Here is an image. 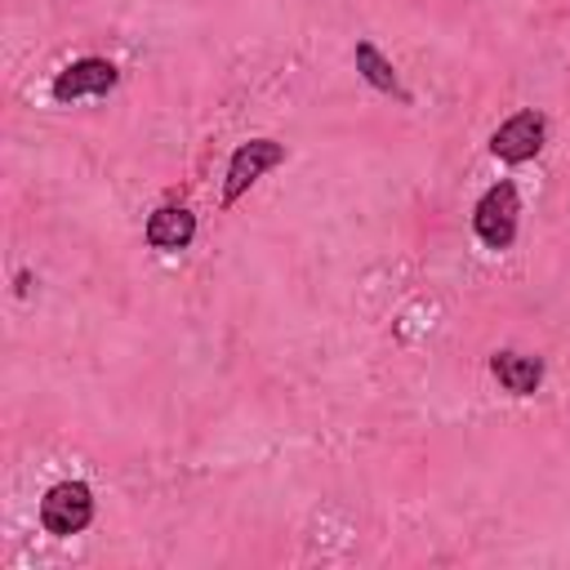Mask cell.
Segmentation results:
<instances>
[{"label":"cell","instance_id":"cell-3","mask_svg":"<svg viewBox=\"0 0 570 570\" xmlns=\"http://www.w3.org/2000/svg\"><path fill=\"white\" fill-rule=\"evenodd\" d=\"M116 85H120V67H116L111 58H94V53H85V58L67 62V67L53 76L49 98L67 107V102H80V98H107Z\"/></svg>","mask_w":570,"mask_h":570},{"label":"cell","instance_id":"cell-6","mask_svg":"<svg viewBox=\"0 0 570 570\" xmlns=\"http://www.w3.org/2000/svg\"><path fill=\"white\" fill-rule=\"evenodd\" d=\"M142 240L151 249H160V254H178V249H187L196 240V214L187 205H160V209L147 214Z\"/></svg>","mask_w":570,"mask_h":570},{"label":"cell","instance_id":"cell-1","mask_svg":"<svg viewBox=\"0 0 570 570\" xmlns=\"http://www.w3.org/2000/svg\"><path fill=\"white\" fill-rule=\"evenodd\" d=\"M517 218H521V196L512 187V178H499L481 191V200L472 205V232L485 249H512L517 240Z\"/></svg>","mask_w":570,"mask_h":570},{"label":"cell","instance_id":"cell-4","mask_svg":"<svg viewBox=\"0 0 570 570\" xmlns=\"http://www.w3.org/2000/svg\"><path fill=\"white\" fill-rule=\"evenodd\" d=\"M285 165V142L276 138H249L227 156V174H223V205H236L267 169Z\"/></svg>","mask_w":570,"mask_h":570},{"label":"cell","instance_id":"cell-8","mask_svg":"<svg viewBox=\"0 0 570 570\" xmlns=\"http://www.w3.org/2000/svg\"><path fill=\"white\" fill-rule=\"evenodd\" d=\"M352 62H356V71H361V80H365L370 89H379V94H387V98H396V102H410V89L401 85V76H396V67H392V58H387L374 40H356Z\"/></svg>","mask_w":570,"mask_h":570},{"label":"cell","instance_id":"cell-2","mask_svg":"<svg viewBox=\"0 0 570 570\" xmlns=\"http://www.w3.org/2000/svg\"><path fill=\"white\" fill-rule=\"evenodd\" d=\"M94 525V490L89 481H58L40 499V530L53 539L85 534Z\"/></svg>","mask_w":570,"mask_h":570},{"label":"cell","instance_id":"cell-7","mask_svg":"<svg viewBox=\"0 0 570 570\" xmlns=\"http://www.w3.org/2000/svg\"><path fill=\"white\" fill-rule=\"evenodd\" d=\"M490 374L499 379L503 392H512V396H534L539 383H543V361L530 356V352H517V347H499V352L490 356Z\"/></svg>","mask_w":570,"mask_h":570},{"label":"cell","instance_id":"cell-5","mask_svg":"<svg viewBox=\"0 0 570 570\" xmlns=\"http://www.w3.org/2000/svg\"><path fill=\"white\" fill-rule=\"evenodd\" d=\"M543 142H548V120H543V111L521 107V111H512V116L490 134V156L503 160V165H525V160H534V156L543 151Z\"/></svg>","mask_w":570,"mask_h":570}]
</instances>
